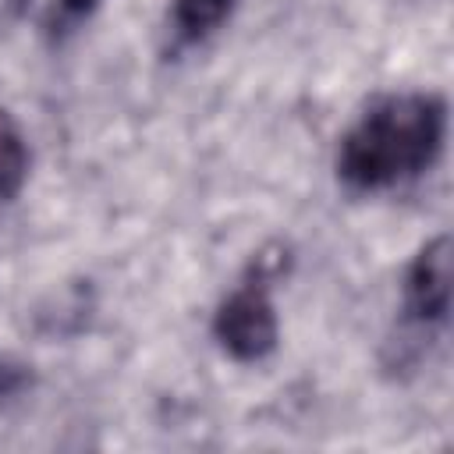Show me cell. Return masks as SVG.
<instances>
[{"label":"cell","instance_id":"obj_3","mask_svg":"<svg viewBox=\"0 0 454 454\" xmlns=\"http://www.w3.org/2000/svg\"><path fill=\"white\" fill-rule=\"evenodd\" d=\"M408 309L422 323H440L450 309V238H433L408 270Z\"/></svg>","mask_w":454,"mask_h":454},{"label":"cell","instance_id":"obj_2","mask_svg":"<svg viewBox=\"0 0 454 454\" xmlns=\"http://www.w3.org/2000/svg\"><path fill=\"white\" fill-rule=\"evenodd\" d=\"M216 337L241 362H255L270 355L277 344V316L266 291L252 284L231 294L216 312Z\"/></svg>","mask_w":454,"mask_h":454},{"label":"cell","instance_id":"obj_5","mask_svg":"<svg viewBox=\"0 0 454 454\" xmlns=\"http://www.w3.org/2000/svg\"><path fill=\"white\" fill-rule=\"evenodd\" d=\"M231 11V0H177L174 4V21L181 28V35L199 39L206 32H213Z\"/></svg>","mask_w":454,"mask_h":454},{"label":"cell","instance_id":"obj_4","mask_svg":"<svg viewBox=\"0 0 454 454\" xmlns=\"http://www.w3.org/2000/svg\"><path fill=\"white\" fill-rule=\"evenodd\" d=\"M28 174V153L25 138L7 110H0V199H11L21 192Z\"/></svg>","mask_w":454,"mask_h":454},{"label":"cell","instance_id":"obj_1","mask_svg":"<svg viewBox=\"0 0 454 454\" xmlns=\"http://www.w3.org/2000/svg\"><path fill=\"white\" fill-rule=\"evenodd\" d=\"M443 138V106L433 96H397L365 114L340 145V177L355 188H380L433 163Z\"/></svg>","mask_w":454,"mask_h":454},{"label":"cell","instance_id":"obj_6","mask_svg":"<svg viewBox=\"0 0 454 454\" xmlns=\"http://www.w3.org/2000/svg\"><path fill=\"white\" fill-rule=\"evenodd\" d=\"M92 4H96V0H60V7H64L67 14H85Z\"/></svg>","mask_w":454,"mask_h":454}]
</instances>
